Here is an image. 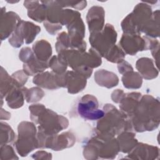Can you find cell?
Returning a JSON list of instances; mask_svg holds the SVG:
<instances>
[{"instance_id": "6da1fadb", "label": "cell", "mask_w": 160, "mask_h": 160, "mask_svg": "<svg viewBox=\"0 0 160 160\" xmlns=\"http://www.w3.org/2000/svg\"><path fill=\"white\" fill-rule=\"evenodd\" d=\"M159 101L152 96L144 95L132 115L129 118L132 129L136 132L150 131L159 124Z\"/></svg>"}, {"instance_id": "7a4b0ae2", "label": "cell", "mask_w": 160, "mask_h": 160, "mask_svg": "<svg viewBox=\"0 0 160 160\" xmlns=\"http://www.w3.org/2000/svg\"><path fill=\"white\" fill-rule=\"evenodd\" d=\"M103 111L104 115L99 119L95 129L96 136L103 139H109L124 131H133L127 115L118 111L112 104H105Z\"/></svg>"}, {"instance_id": "3957f363", "label": "cell", "mask_w": 160, "mask_h": 160, "mask_svg": "<svg viewBox=\"0 0 160 160\" xmlns=\"http://www.w3.org/2000/svg\"><path fill=\"white\" fill-rule=\"evenodd\" d=\"M29 109L31 119L35 124H39L38 132L45 136L57 134L68 126L67 118L46 109L43 104H32Z\"/></svg>"}, {"instance_id": "277c9868", "label": "cell", "mask_w": 160, "mask_h": 160, "mask_svg": "<svg viewBox=\"0 0 160 160\" xmlns=\"http://www.w3.org/2000/svg\"><path fill=\"white\" fill-rule=\"evenodd\" d=\"M68 66L74 71L89 78L92 72V69L99 66L102 63L101 56L92 48L88 52L78 49H70L58 53Z\"/></svg>"}, {"instance_id": "5b68a950", "label": "cell", "mask_w": 160, "mask_h": 160, "mask_svg": "<svg viewBox=\"0 0 160 160\" xmlns=\"http://www.w3.org/2000/svg\"><path fill=\"white\" fill-rule=\"evenodd\" d=\"M119 151L117 139H103L95 136L92 137L84 147L83 154L86 159H113Z\"/></svg>"}, {"instance_id": "8992f818", "label": "cell", "mask_w": 160, "mask_h": 160, "mask_svg": "<svg viewBox=\"0 0 160 160\" xmlns=\"http://www.w3.org/2000/svg\"><path fill=\"white\" fill-rule=\"evenodd\" d=\"M152 16L151 6L146 2H139L135 6L133 11L122 21L121 28L124 33L140 34Z\"/></svg>"}, {"instance_id": "52a82bcc", "label": "cell", "mask_w": 160, "mask_h": 160, "mask_svg": "<svg viewBox=\"0 0 160 160\" xmlns=\"http://www.w3.org/2000/svg\"><path fill=\"white\" fill-rule=\"evenodd\" d=\"M18 138L14 144L16 150L21 156H27L30 152L39 148L36 136V128L32 122H21L18 128Z\"/></svg>"}, {"instance_id": "ba28073f", "label": "cell", "mask_w": 160, "mask_h": 160, "mask_svg": "<svg viewBox=\"0 0 160 160\" xmlns=\"http://www.w3.org/2000/svg\"><path fill=\"white\" fill-rule=\"evenodd\" d=\"M159 44L158 40L147 36L141 37L139 34L124 33L119 41V46L124 52L131 56L138 51L152 49Z\"/></svg>"}, {"instance_id": "9c48e42d", "label": "cell", "mask_w": 160, "mask_h": 160, "mask_svg": "<svg viewBox=\"0 0 160 160\" xmlns=\"http://www.w3.org/2000/svg\"><path fill=\"white\" fill-rule=\"evenodd\" d=\"M116 40L117 32L109 24H106L101 31L91 33L89 36L91 48L104 58L115 45Z\"/></svg>"}, {"instance_id": "30bf717a", "label": "cell", "mask_w": 160, "mask_h": 160, "mask_svg": "<svg viewBox=\"0 0 160 160\" xmlns=\"http://www.w3.org/2000/svg\"><path fill=\"white\" fill-rule=\"evenodd\" d=\"M37 138L39 148H50L54 151H61L71 147L76 142V138L71 132H65L59 135L53 136H45L38 132Z\"/></svg>"}, {"instance_id": "8fae6325", "label": "cell", "mask_w": 160, "mask_h": 160, "mask_svg": "<svg viewBox=\"0 0 160 160\" xmlns=\"http://www.w3.org/2000/svg\"><path fill=\"white\" fill-rule=\"evenodd\" d=\"M97 98L90 94L82 96L78 103V111L79 114L86 120H99L104 115L103 110L99 109Z\"/></svg>"}, {"instance_id": "7c38bea8", "label": "cell", "mask_w": 160, "mask_h": 160, "mask_svg": "<svg viewBox=\"0 0 160 160\" xmlns=\"http://www.w3.org/2000/svg\"><path fill=\"white\" fill-rule=\"evenodd\" d=\"M65 73L57 74L53 72L48 71L39 73L34 77L32 82L34 84L48 89L66 88Z\"/></svg>"}, {"instance_id": "4fadbf2b", "label": "cell", "mask_w": 160, "mask_h": 160, "mask_svg": "<svg viewBox=\"0 0 160 160\" xmlns=\"http://www.w3.org/2000/svg\"><path fill=\"white\" fill-rule=\"evenodd\" d=\"M105 12L103 8L94 6L91 7L87 14L86 20L90 33L101 31L104 27Z\"/></svg>"}, {"instance_id": "5bb4252c", "label": "cell", "mask_w": 160, "mask_h": 160, "mask_svg": "<svg viewBox=\"0 0 160 160\" xmlns=\"http://www.w3.org/2000/svg\"><path fill=\"white\" fill-rule=\"evenodd\" d=\"M19 16L12 11L5 12L2 11L1 19V39L2 41L11 36L21 21Z\"/></svg>"}, {"instance_id": "9a60e30c", "label": "cell", "mask_w": 160, "mask_h": 160, "mask_svg": "<svg viewBox=\"0 0 160 160\" xmlns=\"http://www.w3.org/2000/svg\"><path fill=\"white\" fill-rule=\"evenodd\" d=\"M159 148L144 143H138L129 152V158L138 159H154L159 156Z\"/></svg>"}, {"instance_id": "2e32d148", "label": "cell", "mask_w": 160, "mask_h": 160, "mask_svg": "<svg viewBox=\"0 0 160 160\" xmlns=\"http://www.w3.org/2000/svg\"><path fill=\"white\" fill-rule=\"evenodd\" d=\"M65 74L66 88L69 93L76 94L85 88L87 81L84 76L74 71H66Z\"/></svg>"}, {"instance_id": "e0dca14e", "label": "cell", "mask_w": 160, "mask_h": 160, "mask_svg": "<svg viewBox=\"0 0 160 160\" xmlns=\"http://www.w3.org/2000/svg\"><path fill=\"white\" fill-rule=\"evenodd\" d=\"M141 96V94L139 92L125 94L119 102V108L121 111L127 115L128 118L131 117L136 110Z\"/></svg>"}, {"instance_id": "ac0fdd59", "label": "cell", "mask_w": 160, "mask_h": 160, "mask_svg": "<svg viewBox=\"0 0 160 160\" xmlns=\"http://www.w3.org/2000/svg\"><path fill=\"white\" fill-rule=\"evenodd\" d=\"M136 67L141 76L145 79H152L158 76L159 71L155 68L152 59L150 58H141L139 59L136 61Z\"/></svg>"}, {"instance_id": "d6986e66", "label": "cell", "mask_w": 160, "mask_h": 160, "mask_svg": "<svg viewBox=\"0 0 160 160\" xmlns=\"http://www.w3.org/2000/svg\"><path fill=\"white\" fill-rule=\"evenodd\" d=\"M16 29L20 33L26 44L31 43L41 31L39 26L32 22L22 20L19 21Z\"/></svg>"}, {"instance_id": "ffe728a7", "label": "cell", "mask_w": 160, "mask_h": 160, "mask_svg": "<svg viewBox=\"0 0 160 160\" xmlns=\"http://www.w3.org/2000/svg\"><path fill=\"white\" fill-rule=\"evenodd\" d=\"M94 79L99 86L109 89L117 86L119 82V78L116 74L105 69L96 71Z\"/></svg>"}, {"instance_id": "44dd1931", "label": "cell", "mask_w": 160, "mask_h": 160, "mask_svg": "<svg viewBox=\"0 0 160 160\" xmlns=\"http://www.w3.org/2000/svg\"><path fill=\"white\" fill-rule=\"evenodd\" d=\"M119 151L129 153L138 143L135 138V134L131 131H124L118 134L117 138Z\"/></svg>"}, {"instance_id": "7402d4cb", "label": "cell", "mask_w": 160, "mask_h": 160, "mask_svg": "<svg viewBox=\"0 0 160 160\" xmlns=\"http://www.w3.org/2000/svg\"><path fill=\"white\" fill-rule=\"evenodd\" d=\"M32 49L36 58L42 62H48L52 55L51 46L44 39L36 41L32 46Z\"/></svg>"}, {"instance_id": "603a6c76", "label": "cell", "mask_w": 160, "mask_h": 160, "mask_svg": "<svg viewBox=\"0 0 160 160\" xmlns=\"http://www.w3.org/2000/svg\"><path fill=\"white\" fill-rule=\"evenodd\" d=\"M24 95L22 88H19L16 84L6 96V101L8 106L12 109L22 107L24 104Z\"/></svg>"}, {"instance_id": "cb8c5ba5", "label": "cell", "mask_w": 160, "mask_h": 160, "mask_svg": "<svg viewBox=\"0 0 160 160\" xmlns=\"http://www.w3.org/2000/svg\"><path fill=\"white\" fill-rule=\"evenodd\" d=\"M48 68H49L48 62L41 61L34 55L30 61L24 63L23 71L28 76H34L42 72Z\"/></svg>"}, {"instance_id": "d4e9b609", "label": "cell", "mask_w": 160, "mask_h": 160, "mask_svg": "<svg viewBox=\"0 0 160 160\" xmlns=\"http://www.w3.org/2000/svg\"><path fill=\"white\" fill-rule=\"evenodd\" d=\"M141 32L151 38L159 36V11L158 9L152 12V18L142 29Z\"/></svg>"}, {"instance_id": "484cf974", "label": "cell", "mask_w": 160, "mask_h": 160, "mask_svg": "<svg viewBox=\"0 0 160 160\" xmlns=\"http://www.w3.org/2000/svg\"><path fill=\"white\" fill-rule=\"evenodd\" d=\"M122 82L128 89H139L142 86V79L140 74L130 71L122 74Z\"/></svg>"}, {"instance_id": "4316f807", "label": "cell", "mask_w": 160, "mask_h": 160, "mask_svg": "<svg viewBox=\"0 0 160 160\" xmlns=\"http://www.w3.org/2000/svg\"><path fill=\"white\" fill-rule=\"evenodd\" d=\"M1 98L6 96L11 88L16 84L11 76H9L8 72L1 67ZM19 87V86H18Z\"/></svg>"}, {"instance_id": "83f0119b", "label": "cell", "mask_w": 160, "mask_h": 160, "mask_svg": "<svg viewBox=\"0 0 160 160\" xmlns=\"http://www.w3.org/2000/svg\"><path fill=\"white\" fill-rule=\"evenodd\" d=\"M28 16L29 18L38 22H41L46 20L47 8L44 4L41 2L37 7L28 10Z\"/></svg>"}, {"instance_id": "f1b7e54d", "label": "cell", "mask_w": 160, "mask_h": 160, "mask_svg": "<svg viewBox=\"0 0 160 160\" xmlns=\"http://www.w3.org/2000/svg\"><path fill=\"white\" fill-rule=\"evenodd\" d=\"M22 92L24 95V98L28 102H38L41 100L44 96V91L39 88H32L28 89L26 88H22Z\"/></svg>"}, {"instance_id": "f546056e", "label": "cell", "mask_w": 160, "mask_h": 160, "mask_svg": "<svg viewBox=\"0 0 160 160\" xmlns=\"http://www.w3.org/2000/svg\"><path fill=\"white\" fill-rule=\"evenodd\" d=\"M48 66L52 72L57 74H62L66 72L68 65L58 55L53 56L48 61Z\"/></svg>"}, {"instance_id": "4dcf8cb0", "label": "cell", "mask_w": 160, "mask_h": 160, "mask_svg": "<svg viewBox=\"0 0 160 160\" xmlns=\"http://www.w3.org/2000/svg\"><path fill=\"white\" fill-rule=\"evenodd\" d=\"M126 54L118 45H114L111 49L106 54L104 58L111 62L119 63L122 61L125 58Z\"/></svg>"}, {"instance_id": "1f68e13d", "label": "cell", "mask_w": 160, "mask_h": 160, "mask_svg": "<svg viewBox=\"0 0 160 160\" xmlns=\"http://www.w3.org/2000/svg\"><path fill=\"white\" fill-rule=\"evenodd\" d=\"M15 138V134L12 128L6 122H1V145L12 142Z\"/></svg>"}, {"instance_id": "d6a6232c", "label": "cell", "mask_w": 160, "mask_h": 160, "mask_svg": "<svg viewBox=\"0 0 160 160\" xmlns=\"http://www.w3.org/2000/svg\"><path fill=\"white\" fill-rule=\"evenodd\" d=\"M69 48V38L68 34L65 32L59 33L57 37L56 42V49L58 53L68 49Z\"/></svg>"}, {"instance_id": "836d02e7", "label": "cell", "mask_w": 160, "mask_h": 160, "mask_svg": "<svg viewBox=\"0 0 160 160\" xmlns=\"http://www.w3.org/2000/svg\"><path fill=\"white\" fill-rule=\"evenodd\" d=\"M58 4L61 7H72L78 10H82L87 6L86 1H56Z\"/></svg>"}, {"instance_id": "e575fe53", "label": "cell", "mask_w": 160, "mask_h": 160, "mask_svg": "<svg viewBox=\"0 0 160 160\" xmlns=\"http://www.w3.org/2000/svg\"><path fill=\"white\" fill-rule=\"evenodd\" d=\"M11 77L20 88L23 87L28 79V76L24 72L23 70H19L18 71H16L12 74Z\"/></svg>"}, {"instance_id": "d590c367", "label": "cell", "mask_w": 160, "mask_h": 160, "mask_svg": "<svg viewBox=\"0 0 160 160\" xmlns=\"http://www.w3.org/2000/svg\"><path fill=\"white\" fill-rule=\"evenodd\" d=\"M4 157L3 159H18L16 156L12 148L9 145H2L1 147V156Z\"/></svg>"}, {"instance_id": "8d00e7d4", "label": "cell", "mask_w": 160, "mask_h": 160, "mask_svg": "<svg viewBox=\"0 0 160 160\" xmlns=\"http://www.w3.org/2000/svg\"><path fill=\"white\" fill-rule=\"evenodd\" d=\"M34 56V54L32 51L28 47L22 48L19 52V59L24 63L28 62Z\"/></svg>"}, {"instance_id": "74e56055", "label": "cell", "mask_w": 160, "mask_h": 160, "mask_svg": "<svg viewBox=\"0 0 160 160\" xmlns=\"http://www.w3.org/2000/svg\"><path fill=\"white\" fill-rule=\"evenodd\" d=\"M44 26L46 29V31L51 34H55L59 30L61 29L62 25L60 24H52L48 21H45L44 22Z\"/></svg>"}, {"instance_id": "f35d334b", "label": "cell", "mask_w": 160, "mask_h": 160, "mask_svg": "<svg viewBox=\"0 0 160 160\" xmlns=\"http://www.w3.org/2000/svg\"><path fill=\"white\" fill-rule=\"evenodd\" d=\"M118 71H119V73H121L122 74H124L126 72H128L130 71H133V68L131 66V64L124 60H123L121 62L118 63Z\"/></svg>"}, {"instance_id": "ab89813d", "label": "cell", "mask_w": 160, "mask_h": 160, "mask_svg": "<svg viewBox=\"0 0 160 160\" xmlns=\"http://www.w3.org/2000/svg\"><path fill=\"white\" fill-rule=\"evenodd\" d=\"M125 93L121 89H116L111 94V98L112 101L116 103H119L121 100L122 99Z\"/></svg>"}, {"instance_id": "60d3db41", "label": "cell", "mask_w": 160, "mask_h": 160, "mask_svg": "<svg viewBox=\"0 0 160 160\" xmlns=\"http://www.w3.org/2000/svg\"><path fill=\"white\" fill-rule=\"evenodd\" d=\"M32 158L34 159H51V154L47 152L46 151H38L36 153H34L33 154V156H32Z\"/></svg>"}, {"instance_id": "b9f144b4", "label": "cell", "mask_w": 160, "mask_h": 160, "mask_svg": "<svg viewBox=\"0 0 160 160\" xmlns=\"http://www.w3.org/2000/svg\"><path fill=\"white\" fill-rule=\"evenodd\" d=\"M41 2L38 1H25L24 2V6L28 10L32 9L40 4Z\"/></svg>"}]
</instances>
